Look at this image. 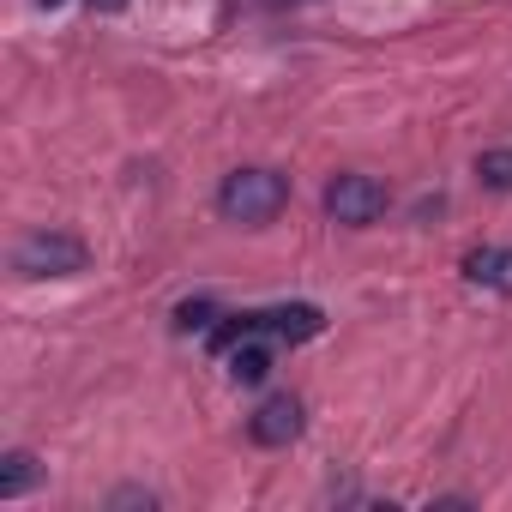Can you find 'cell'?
Here are the masks:
<instances>
[{
  "label": "cell",
  "mask_w": 512,
  "mask_h": 512,
  "mask_svg": "<svg viewBox=\"0 0 512 512\" xmlns=\"http://www.w3.org/2000/svg\"><path fill=\"white\" fill-rule=\"evenodd\" d=\"M37 458L31 452H7V458H0V500H19V494H31L37 488Z\"/></svg>",
  "instance_id": "obj_8"
},
{
  "label": "cell",
  "mask_w": 512,
  "mask_h": 512,
  "mask_svg": "<svg viewBox=\"0 0 512 512\" xmlns=\"http://www.w3.org/2000/svg\"><path fill=\"white\" fill-rule=\"evenodd\" d=\"M464 278L482 284V290L512 296V247H470L464 253Z\"/></svg>",
  "instance_id": "obj_7"
},
{
  "label": "cell",
  "mask_w": 512,
  "mask_h": 512,
  "mask_svg": "<svg viewBox=\"0 0 512 512\" xmlns=\"http://www.w3.org/2000/svg\"><path fill=\"white\" fill-rule=\"evenodd\" d=\"M91 266V247L67 229H31L13 241V272L19 278H73Z\"/></svg>",
  "instance_id": "obj_3"
},
{
  "label": "cell",
  "mask_w": 512,
  "mask_h": 512,
  "mask_svg": "<svg viewBox=\"0 0 512 512\" xmlns=\"http://www.w3.org/2000/svg\"><path fill=\"white\" fill-rule=\"evenodd\" d=\"M326 332V314L314 302H284V308H260V314H229L217 332H211V350L223 356L229 344L241 338H278V344H308Z\"/></svg>",
  "instance_id": "obj_1"
},
{
  "label": "cell",
  "mask_w": 512,
  "mask_h": 512,
  "mask_svg": "<svg viewBox=\"0 0 512 512\" xmlns=\"http://www.w3.org/2000/svg\"><path fill=\"white\" fill-rule=\"evenodd\" d=\"M247 434L260 440V446H290V440L302 434V398H290V392H272L260 410L247 416Z\"/></svg>",
  "instance_id": "obj_5"
},
{
  "label": "cell",
  "mask_w": 512,
  "mask_h": 512,
  "mask_svg": "<svg viewBox=\"0 0 512 512\" xmlns=\"http://www.w3.org/2000/svg\"><path fill=\"white\" fill-rule=\"evenodd\" d=\"M290 205V181L278 175V169H235V175H223V187H217V211L229 217V223H272L278 211Z\"/></svg>",
  "instance_id": "obj_2"
},
{
  "label": "cell",
  "mask_w": 512,
  "mask_h": 512,
  "mask_svg": "<svg viewBox=\"0 0 512 512\" xmlns=\"http://www.w3.org/2000/svg\"><path fill=\"white\" fill-rule=\"evenodd\" d=\"M326 217L344 223V229H368V223L386 217V187L374 175H362V169H344L326 187Z\"/></svg>",
  "instance_id": "obj_4"
},
{
  "label": "cell",
  "mask_w": 512,
  "mask_h": 512,
  "mask_svg": "<svg viewBox=\"0 0 512 512\" xmlns=\"http://www.w3.org/2000/svg\"><path fill=\"white\" fill-rule=\"evenodd\" d=\"M91 7H97V13H121V7H127V0H91Z\"/></svg>",
  "instance_id": "obj_12"
},
{
  "label": "cell",
  "mask_w": 512,
  "mask_h": 512,
  "mask_svg": "<svg viewBox=\"0 0 512 512\" xmlns=\"http://www.w3.org/2000/svg\"><path fill=\"white\" fill-rule=\"evenodd\" d=\"M272 350H278V338H241V344H229V350H223V362H229V380H241V386H260V380L272 374Z\"/></svg>",
  "instance_id": "obj_6"
},
{
  "label": "cell",
  "mask_w": 512,
  "mask_h": 512,
  "mask_svg": "<svg viewBox=\"0 0 512 512\" xmlns=\"http://www.w3.org/2000/svg\"><path fill=\"white\" fill-rule=\"evenodd\" d=\"M37 7H61V0H37Z\"/></svg>",
  "instance_id": "obj_13"
},
{
  "label": "cell",
  "mask_w": 512,
  "mask_h": 512,
  "mask_svg": "<svg viewBox=\"0 0 512 512\" xmlns=\"http://www.w3.org/2000/svg\"><path fill=\"white\" fill-rule=\"evenodd\" d=\"M476 181H482L488 193H512V145L482 151V157H476Z\"/></svg>",
  "instance_id": "obj_9"
},
{
  "label": "cell",
  "mask_w": 512,
  "mask_h": 512,
  "mask_svg": "<svg viewBox=\"0 0 512 512\" xmlns=\"http://www.w3.org/2000/svg\"><path fill=\"white\" fill-rule=\"evenodd\" d=\"M109 506H145V512H151L157 494H151V488H121V494H109Z\"/></svg>",
  "instance_id": "obj_11"
},
{
  "label": "cell",
  "mask_w": 512,
  "mask_h": 512,
  "mask_svg": "<svg viewBox=\"0 0 512 512\" xmlns=\"http://www.w3.org/2000/svg\"><path fill=\"white\" fill-rule=\"evenodd\" d=\"M211 320V302H187V308H175V326L181 332H193V326H205Z\"/></svg>",
  "instance_id": "obj_10"
}]
</instances>
